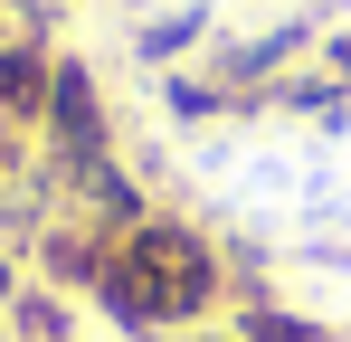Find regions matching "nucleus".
<instances>
[{
    "label": "nucleus",
    "mask_w": 351,
    "mask_h": 342,
    "mask_svg": "<svg viewBox=\"0 0 351 342\" xmlns=\"http://www.w3.org/2000/svg\"><path fill=\"white\" fill-rule=\"evenodd\" d=\"M95 295L114 304L133 333H152V323H190V314H209V304H219V257H209V238H199V228L143 219L114 257L95 266Z\"/></svg>",
    "instance_id": "1"
},
{
    "label": "nucleus",
    "mask_w": 351,
    "mask_h": 342,
    "mask_svg": "<svg viewBox=\"0 0 351 342\" xmlns=\"http://www.w3.org/2000/svg\"><path fill=\"white\" fill-rule=\"evenodd\" d=\"M0 162H10V143H0Z\"/></svg>",
    "instance_id": "5"
},
{
    "label": "nucleus",
    "mask_w": 351,
    "mask_h": 342,
    "mask_svg": "<svg viewBox=\"0 0 351 342\" xmlns=\"http://www.w3.org/2000/svg\"><path fill=\"white\" fill-rule=\"evenodd\" d=\"M247 342H342V333H323V323H294V314H266V304H247V323H237Z\"/></svg>",
    "instance_id": "4"
},
{
    "label": "nucleus",
    "mask_w": 351,
    "mask_h": 342,
    "mask_svg": "<svg viewBox=\"0 0 351 342\" xmlns=\"http://www.w3.org/2000/svg\"><path fill=\"white\" fill-rule=\"evenodd\" d=\"M48 86H58V76H48L29 48H10V57H0V114H38V105H48Z\"/></svg>",
    "instance_id": "3"
},
{
    "label": "nucleus",
    "mask_w": 351,
    "mask_h": 342,
    "mask_svg": "<svg viewBox=\"0 0 351 342\" xmlns=\"http://www.w3.org/2000/svg\"><path fill=\"white\" fill-rule=\"evenodd\" d=\"M48 124H58V152L76 162V181L105 171V152H95V95H86L76 67H58V86H48Z\"/></svg>",
    "instance_id": "2"
}]
</instances>
